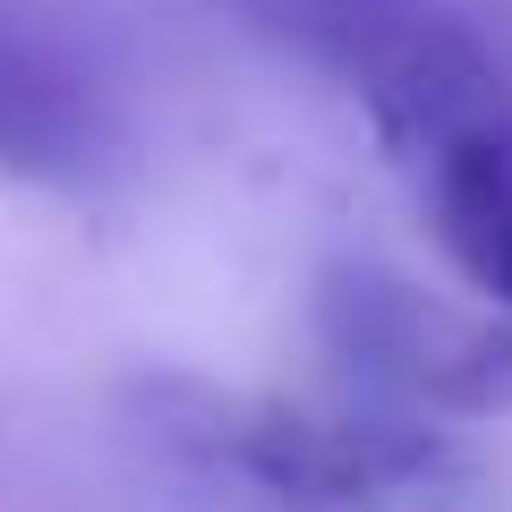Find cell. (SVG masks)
Segmentation results:
<instances>
[{"instance_id": "1", "label": "cell", "mask_w": 512, "mask_h": 512, "mask_svg": "<svg viewBox=\"0 0 512 512\" xmlns=\"http://www.w3.org/2000/svg\"><path fill=\"white\" fill-rule=\"evenodd\" d=\"M146 427L180 461L214 478L274 495L291 512H436L470 487V461L453 436L402 410H308L282 393H231L197 376H146L137 384Z\"/></svg>"}, {"instance_id": "2", "label": "cell", "mask_w": 512, "mask_h": 512, "mask_svg": "<svg viewBox=\"0 0 512 512\" xmlns=\"http://www.w3.org/2000/svg\"><path fill=\"white\" fill-rule=\"evenodd\" d=\"M265 9L427 171L453 154H512V69L453 9L436 0H265Z\"/></svg>"}, {"instance_id": "3", "label": "cell", "mask_w": 512, "mask_h": 512, "mask_svg": "<svg viewBox=\"0 0 512 512\" xmlns=\"http://www.w3.org/2000/svg\"><path fill=\"white\" fill-rule=\"evenodd\" d=\"M316 342L376 410L427 427L512 410V316L461 308L376 256H333L316 274Z\"/></svg>"}, {"instance_id": "4", "label": "cell", "mask_w": 512, "mask_h": 512, "mask_svg": "<svg viewBox=\"0 0 512 512\" xmlns=\"http://www.w3.org/2000/svg\"><path fill=\"white\" fill-rule=\"evenodd\" d=\"M111 163H120V111H111V94L43 26L0 9V180L86 188Z\"/></svg>"}, {"instance_id": "5", "label": "cell", "mask_w": 512, "mask_h": 512, "mask_svg": "<svg viewBox=\"0 0 512 512\" xmlns=\"http://www.w3.org/2000/svg\"><path fill=\"white\" fill-rule=\"evenodd\" d=\"M427 214L470 291L512 316V154H453L427 171Z\"/></svg>"}]
</instances>
